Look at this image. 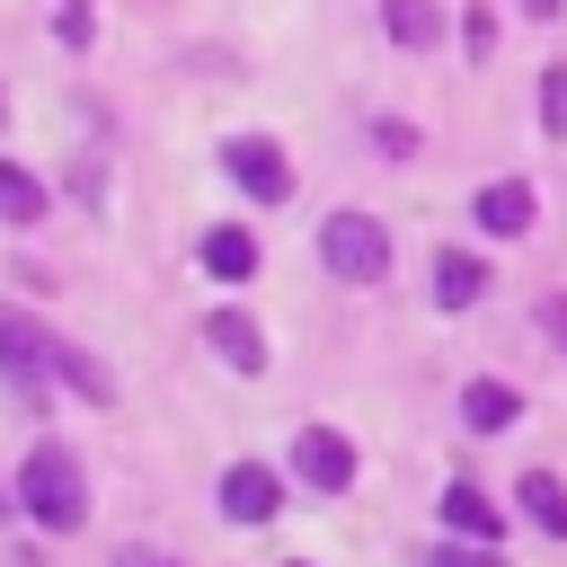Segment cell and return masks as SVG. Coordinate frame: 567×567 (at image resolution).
<instances>
[{
    "mask_svg": "<svg viewBox=\"0 0 567 567\" xmlns=\"http://www.w3.org/2000/svg\"><path fill=\"white\" fill-rule=\"evenodd\" d=\"M523 9H532V18H549V9H558V0H523Z\"/></svg>",
    "mask_w": 567,
    "mask_h": 567,
    "instance_id": "603a6c76",
    "label": "cell"
},
{
    "mask_svg": "<svg viewBox=\"0 0 567 567\" xmlns=\"http://www.w3.org/2000/svg\"><path fill=\"white\" fill-rule=\"evenodd\" d=\"M115 567H168V558H151V549H124V558H115Z\"/></svg>",
    "mask_w": 567,
    "mask_h": 567,
    "instance_id": "7402d4cb",
    "label": "cell"
},
{
    "mask_svg": "<svg viewBox=\"0 0 567 567\" xmlns=\"http://www.w3.org/2000/svg\"><path fill=\"white\" fill-rule=\"evenodd\" d=\"M381 18H390V44H408V53H425L443 35V9L434 0H381Z\"/></svg>",
    "mask_w": 567,
    "mask_h": 567,
    "instance_id": "5bb4252c",
    "label": "cell"
},
{
    "mask_svg": "<svg viewBox=\"0 0 567 567\" xmlns=\"http://www.w3.org/2000/svg\"><path fill=\"white\" fill-rule=\"evenodd\" d=\"M461 416H470V434H505V425L523 416V390H505V381H470V390H461Z\"/></svg>",
    "mask_w": 567,
    "mask_h": 567,
    "instance_id": "8fae6325",
    "label": "cell"
},
{
    "mask_svg": "<svg viewBox=\"0 0 567 567\" xmlns=\"http://www.w3.org/2000/svg\"><path fill=\"white\" fill-rule=\"evenodd\" d=\"M514 496H523V514H532L549 540H567V487H558L549 470H523V487H514Z\"/></svg>",
    "mask_w": 567,
    "mask_h": 567,
    "instance_id": "4fadbf2b",
    "label": "cell"
},
{
    "mask_svg": "<svg viewBox=\"0 0 567 567\" xmlns=\"http://www.w3.org/2000/svg\"><path fill=\"white\" fill-rule=\"evenodd\" d=\"M292 470H301L319 496H346V487H354V443H346L337 425H301V434H292Z\"/></svg>",
    "mask_w": 567,
    "mask_h": 567,
    "instance_id": "5b68a950",
    "label": "cell"
},
{
    "mask_svg": "<svg viewBox=\"0 0 567 567\" xmlns=\"http://www.w3.org/2000/svg\"><path fill=\"white\" fill-rule=\"evenodd\" d=\"M53 35L80 53V44H89V0H62V9H53Z\"/></svg>",
    "mask_w": 567,
    "mask_h": 567,
    "instance_id": "ffe728a7",
    "label": "cell"
},
{
    "mask_svg": "<svg viewBox=\"0 0 567 567\" xmlns=\"http://www.w3.org/2000/svg\"><path fill=\"white\" fill-rule=\"evenodd\" d=\"M221 168H230L239 195H257V204H284V195H292V159H284V142H266V133H230V142H221Z\"/></svg>",
    "mask_w": 567,
    "mask_h": 567,
    "instance_id": "3957f363",
    "label": "cell"
},
{
    "mask_svg": "<svg viewBox=\"0 0 567 567\" xmlns=\"http://www.w3.org/2000/svg\"><path fill=\"white\" fill-rule=\"evenodd\" d=\"M18 505H27L44 532H80V523H89V478H80V461H71L62 443H35L27 470H18Z\"/></svg>",
    "mask_w": 567,
    "mask_h": 567,
    "instance_id": "6da1fadb",
    "label": "cell"
},
{
    "mask_svg": "<svg viewBox=\"0 0 567 567\" xmlns=\"http://www.w3.org/2000/svg\"><path fill=\"white\" fill-rule=\"evenodd\" d=\"M470 213H478L487 239H523V230H532V186H523V177H496V186H478Z\"/></svg>",
    "mask_w": 567,
    "mask_h": 567,
    "instance_id": "ba28073f",
    "label": "cell"
},
{
    "mask_svg": "<svg viewBox=\"0 0 567 567\" xmlns=\"http://www.w3.org/2000/svg\"><path fill=\"white\" fill-rule=\"evenodd\" d=\"M204 346H213L230 372H266V328H257L248 310H213V319H204Z\"/></svg>",
    "mask_w": 567,
    "mask_h": 567,
    "instance_id": "52a82bcc",
    "label": "cell"
},
{
    "mask_svg": "<svg viewBox=\"0 0 567 567\" xmlns=\"http://www.w3.org/2000/svg\"><path fill=\"white\" fill-rule=\"evenodd\" d=\"M53 381H71V390H80V399H97V408L115 399L106 363H97V354H80V346H53Z\"/></svg>",
    "mask_w": 567,
    "mask_h": 567,
    "instance_id": "2e32d148",
    "label": "cell"
},
{
    "mask_svg": "<svg viewBox=\"0 0 567 567\" xmlns=\"http://www.w3.org/2000/svg\"><path fill=\"white\" fill-rule=\"evenodd\" d=\"M319 257H328L337 284H381L390 275V230L372 213H328L319 221Z\"/></svg>",
    "mask_w": 567,
    "mask_h": 567,
    "instance_id": "7a4b0ae2",
    "label": "cell"
},
{
    "mask_svg": "<svg viewBox=\"0 0 567 567\" xmlns=\"http://www.w3.org/2000/svg\"><path fill=\"white\" fill-rule=\"evenodd\" d=\"M540 124H549V133H567V62H549V71H540Z\"/></svg>",
    "mask_w": 567,
    "mask_h": 567,
    "instance_id": "e0dca14e",
    "label": "cell"
},
{
    "mask_svg": "<svg viewBox=\"0 0 567 567\" xmlns=\"http://www.w3.org/2000/svg\"><path fill=\"white\" fill-rule=\"evenodd\" d=\"M275 505H284V478H275L266 461H230V470H221V514H230V523H266Z\"/></svg>",
    "mask_w": 567,
    "mask_h": 567,
    "instance_id": "8992f818",
    "label": "cell"
},
{
    "mask_svg": "<svg viewBox=\"0 0 567 567\" xmlns=\"http://www.w3.org/2000/svg\"><path fill=\"white\" fill-rule=\"evenodd\" d=\"M44 372H53V337L35 328V319H18V310H0V381L35 408L44 399Z\"/></svg>",
    "mask_w": 567,
    "mask_h": 567,
    "instance_id": "277c9868",
    "label": "cell"
},
{
    "mask_svg": "<svg viewBox=\"0 0 567 567\" xmlns=\"http://www.w3.org/2000/svg\"><path fill=\"white\" fill-rule=\"evenodd\" d=\"M425 567H505V558H496V540H452V549H434Z\"/></svg>",
    "mask_w": 567,
    "mask_h": 567,
    "instance_id": "ac0fdd59",
    "label": "cell"
},
{
    "mask_svg": "<svg viewBox=\"0 0 567 567\" xmlns=\"http://www.w3.org/2000/svg\"><path fill=\"white\" fill-rule=\"evenodd\" d=\"M461 44H470V62H487V53H496V18L470 9V18H461Z\"/></svg>",
    "mask_w": 567,
    "mask_h": 567,
    "instance_id": "d6986e66",
    "label": "cell"
},
{
    "mask_svg": "<svg viewBox=\"0 0 567 567\" xmlns=\"http://www.w3.org/2000/svg\"><path fill=\"white\" fill-rule=\"evenodd\" d=\"M204 266H213L221 284H239V275H257V239H248L239 221H213V230H204Z\"/></svg>",
    "mask_w": 567,
    "mask_h": 567,
    "instance_id": "7c38bea8",
    "label": "cell"
},
{
    "mask_svg": "<svg viewBox=\"0 0 567 567\" xmlns=\"http://www.w3.org/2000/svg\"><path fill=\"white\" fill-rule=\"evenodd\" d=\"M478 292H487V257H470V248H443V257H434V301H443V310H470Z\"/></svg>",
    "mask_w": 567,
    "mask_h": 567,
    "instance_id": "30bf717a",
    "label": "cell"
},
{
    "mask_svg": "<svg viewBox=\"0 0 567 567\" xmlns=\"http://www.w3.org/2000/svg\"><path fill=\"white\" fill-rule=\"evenodd\" d=\"M0 115H9V97H0Z\"/></svg>",
    "mask_w": 567,
    "mask_h": 567,
    "instance_id": "cb8c5ba5",
    "label": "cell"
},
{
    "mask_svg": "<svg viewBox=\"0 0 567 567\" xmlns=\"http://www.w3.org/2000/svg\"><path fill=\"white\" fill-rule=\"evenodd\" d=\"M0 221H9V230L44 221V186H35V168H18V159H0Z\"/></svg>",
    "mask_w": 567,
    "mask_h": 567,
    "instance_id": "9a60e30c",
    "label": "cell"
},
{
    "mask_svg": "<svg viewBox=\"0 0 567 567\" xmlns=\"http://www.w3.org/2000/svg\"><path fill=\"white\" fill-rule=\"evenodd\" d=\"M443 523H452L461 540H505L496 496H487V487H470V478H461V487H443Z\"/></svg>",
    "mask_w": 567,
    "mask_h": 567,
    "instance_id": "9c48e42d",
    "label": "cell"
},
{
    "mask_svg": "<svg viewBox=\"0 0 567 567\" xmlns=\"http://www.w3.org/2000/svg\"><path fill=\"white\" fill-rule=\"evenodd\" d=\"M540 328H549V346H567V292H558V301H540Z\"/></svg>",
    "mask_w": 567,
    "mask_h": 567,
    "instance_id": "44dd1931",
    "label": "cell"
}]
</instances>
